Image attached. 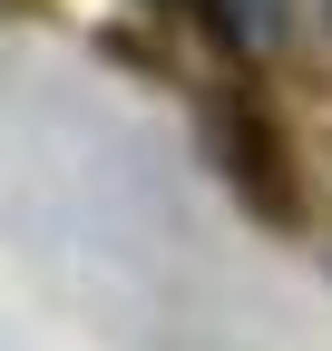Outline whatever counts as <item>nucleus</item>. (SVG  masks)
<instances>
[{"mask_svg":"<svg viewBox=\"0 0 332 351\" xmlns=\"http://www.w3.org/2000/svg\"><path fill=\"white\" fill-rule=\"evenodd\" d=\"M215 147H225V176L244 186V205L274 215V225H294V186H283V137L254 117V108H225L215 117Z\"/></svg>","mask_w":332,"mask_h":351,"instance_id":"obj_1","label":"nucleus"},{"mask_svg":"<svg viewBox=\"0 0 332 351\" xmlns=\"http://www.w3.org/2000/svg\"><path fill=\"white\" fill-rule=\"evenodd\" d=\"M186 10L215 39H235V49H274L283 39V0H186Z\"/></svg>","mask_w":332,"mask_h":351,"instance_id":"obj_2","label":"nucleus"}]
</instances>
